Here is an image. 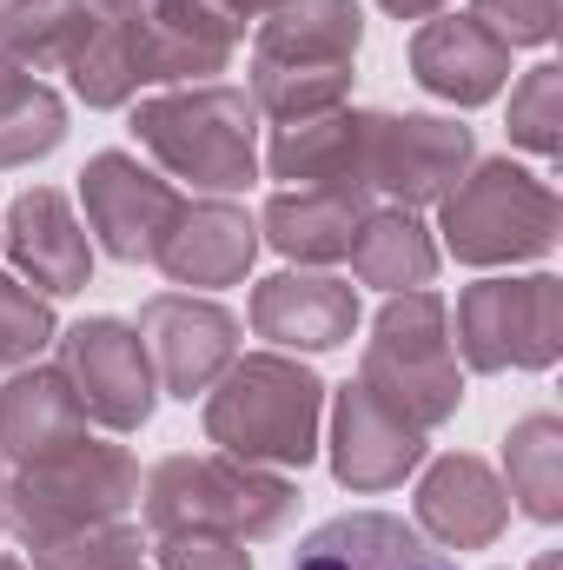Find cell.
Instances as JSON below:
<instances>
[{"label":"cell","mask_w":563,"mask_h":570,"mask_svg":"<svg viewBox=\"0 0 563 570\" xmlns=\"http://www.w3.org/2000/svg\"><path fill=\"white\" fill-rule=\"evenodd\" d=\"M372 120H378V114L332 107V114H312V120L273 127L266 173H273V179H285V186H338V193H372V179H365V166H372Z\"/></svg>","instance_id":"d6986e66"},{"label":"cell","mask_w":563,"mask_h":570,"mask_svg":"<svg viewBox=\"0 0 563 570\" xmlns=\"http://www.w3.org/2000/svg\"><path fill=\"white\" fill-rule=\"evenodd\" d=\"M140 570H146V564H140Z\"/></svg>","instance_id":"60d3db41"},{"label":"cell","mask_w":563,"mask_h":570,"mask_svg":"<svg viewBox=\"0 0 563 570\" xmlns=\"http://www.w3.org/2000/svg\"><path fill=\"white\" fill-rule=\"evenodd\" d=\"M80 7H87L93 20H120V13H140L146 0H80Z\"/></svg>","instance_id":"d590c367"},{"label":"cell","mask_w":563,"mask_h":570,"mask_svg":"<svg viewBox=\"0 0 563 570\" xmlns=\"http://www.w3.org/2000/svg\"><path fill=\"white\" fill-rule=\"evenodd\" d=\"M563 206L557 193L511 159H484L471 166L444 199H437V233L444 253L457 266H517V259H544L557 246Z\"/></svg>","instance_id":"8992f818"},{"label":"cell","mask_w":563,"mask_h":570,"mask_svg":"<svg viewBox=\"0 0 563 570\" xmlns=\"http://www.w3.org/2000/svg\"><path fill=\"white\" fill-rule=\"evenodd\" d=\"M60 140H67V100H60L53 87H40L33 73L13 80V87L0 94V173L47 159Z\"/></svg>","instance_id":"f1b7e54d"},{"label":"cell","mask_w":563,"mask_h":570,"mask_svg":"<svg viewBox=\"0 0 563 570\" xmlns=\"http://www.w3.org/2000/svg\"><path fill=\"white\" fill-rule=\"evenodd\" d=\"M53 338H60L53 298H47V292H33L27 279H7V273H0V372L33 365Z\"/></svg>","instance_id":"1f68e13d"},{"label":"cell","mask_w":563,"mask_h":570,"mask_svg":"<svg viewBox=\"0 0 563 570\" xmlns=\"http://www.w3.org/2000/svg\"><path fill=\"white\" fill-rule=\"evenodd\" d=\"M60 372L87 412V425L107 431H140L159 405V379H152V358H146L140 332L127 318H80L67 325L60 338Z\"/></svg>","instance_id":"ba28073f"},{"label":"cell","mask_w":563,"mask_h":570,"mask_svg":"<svg viewBox=\"0 0 563 570\" xmlns=\"http://www.w3.org/2000/svg\"><path fill=\"white\" fill-rule=\"evenodd\" d=\"M219 7H233V13H239V20H266V13H273V7H279V0H219Z\"/></svg>","instance_id":"8d00e7d4"},{"label":"cell","mask_w":563,"mask_h":570,"mask_svg":"<svg viewBox=\"0 0 563 570\" xmlns=\"http://www.w3.org/2000/svg\"><path fill=\"white\" fill-rule=\"evenodd\" d=\"M100 20L80 0H0V53L27 73L67 67Z\"/></svg>","instance_id":"484cf974"},{"label":"cell","mask_w":563,"mask_h":570,"mask_svg":"<svg viewBox=\"0 0 563 570\" xmlns=\"http://www.w3.org/2000/svg\"><path fill=\"white\" fill-rule=\"evenodd\" d=\"M13 80H27V67H13V60H7V53H0V94H7V87H13Z\"/></svg>","instance_id":"74e56055"},{"label":"cell","mask_w":563,"mask_h":570,"mask_svg":"<svg viewBox=\"0 0 563 570\" xmlns=\"http://www.w3.org/2000/svg\"><path fill=\"white\" fill-rule=\"evenodd\" d=\"M392 20H431V13H444V0H378Z\"/></svg>","instance_id":"e575fe53"},{"label":"cell","mask_w":563,"mask_h":570,"mask_svg":"<svg viewBox=\"0 0 563 570\" xmlns=\"http://www.w3.org/2000/svg\"><path fill=\"white\" fill-rule=\"evenodd\" d=\"M511 140L537 159H557L563 153V67L544 60L531 67L517 87H511Z\"/></svg>","instance_id":"4dcf8cb0"},{"label":"cell","mask_w":563,"mask_h":570,"mask_svg":"<svg viewBox=\"0 0 563 570\" xmlns=\"http://www.w3.org/2000/svg\"><path fill=\"white\" fill-rule=\"evenodd\" d=\"M140 511L152 524V538H166V531H226L239 544H266L292 524L298 484L266 471V464L226 458V451H172L146 471Z\"/></svg>","instance_id":"7a4b0ae2"},{"label":"cell","mask_w":563,"mask_h":570,"mask_svg":"<svg viewBox=\"0 0 563 570\" xmlns=\"http://www.w3.org/2000/svg\"><path fill=\"white\" fill-rule=\"evenodd\" d=\"M504 524H511V491L484 458L451 451L418 478V531L437 551H491Z\"/></svg>","instance_id":"9a60e30c"},{"label":"cell","mask_w":563,"mask_h":570,"mask_svg":"<svg viewBox=\"0 0 563 570\" xmlns=\"http://www.w3.org/2000/svg\"><path fill=\"white\" fill-rule=\"evenodd\" d=\"M73 73V94L93 107V114H113V107H134L140 87H152V67H146V33L140 13H120V20H100L87 33V47L67 60Z\"/></svg>","instance_id":"d4e9b609"},{"label":"cell","mask_w":563,"mask_h":570,"mask_svg":"<svg viewBox=\"0 0 563 570\" xmlns=\"http://www.w3.org/2000/svg\"><path fill=\"white\" fill-rule=\"evenodd\" d=\"M471 20L504 47H544L557 33V0H471Z\"/></svg>","instance_id":"d6a6232c"},{"label":"cell","mask_w":563,"mask_h":570,"mask_svg":"<svg viewBox=\"0 0 563 570\" xmlns=\"http://www.w3.org/2000/svg\"><path fill=\"white\" fill-rule=\"evenodd\" d=\"M372 213V193H338V186H285L259 213V246L285 253L292 266H338L352 253L358 219Z\"/></svg>","instance_id":"7402d4cb"},{"label":"cell","mask_w":563,"mask_h":570,"mask_svg":"<svg viewBox=\"0 0 563 570\" xmlns=\"http://www.w3.org/2000/svg\"><path fill=\"white\" fill-rule=\"evenodd\" d=\"M253 332L273 352H338L358 332V285L332 273H273L253 285Z\"/></svg>","instance_id":"5bb4252c"},{"label":"cell","mask_w":563,"mask_h":570,"mask_svg":"<svg viewBox=\"0 0 563 570\" xmlns=\"http://www.w3.org/2000/svg\"><path fill=\"white\" fill-rule=\"evenodd\" d=\"M146 564V538L140 524L113 518V524H87L60 544L27 551V570H140Z\"/></svg>","instance_id":"f546056e"},{"label":"cell","mask_w":563,"mask_h":570,"mask_svg":"<svg viewBox=\"0 0 563 570\" xmlns=\"http://www.w3.org/2000/svg\"><path fill=\"white\" fill-rule=\"evenodd\" d=\"M87 438V412L67 385L60 365H20L7 372L0 385V458L20 471V464H40L67 444Z\"/></svg>","instance_id":"44dd1931"},{"label":"cell","mask_w":563,"mask_h":570,"mask_svg":"<svg viewBox=\"0 0 563 570\" xmlns=\"http://www.w3.org/2000/svg\"><path fill=\"white\" fill-rule=\"evenodd\" d=\"M0 531H7V478H0Z\"/></svg>","instance_id":"f35d334b"},{"label":"cell","mask_w":563,"mask_h":570,"mask_svg":"<svg viewBox=\"0 0 563 570\" xmlns=\"http://www.w3.org/2000/svg\"><path fill=\"white\" fill-rule=\"evenodd\" d=\"M0 570H27V564H20V558H0Z\"/></svg>","instance_id":"ab89813d"},{"label":"cell","mask_w":563,"mask_h":570,"mask_svg":"<svg viewBox=\"0 0 563 570\" xmlns=\"http://www.w3.org/2000/svg\"><path fill=\"white\" fill-rule=\"evenodd\" d=\"M134 140L192 193L226 199L259 179V107L246 87H179L134 107Z\"/></svg>","instance_id":"3957f363"},{"label":"cell","mask_w":563,"mask_h":570,"mask_svg":"<svg viewBox=\"0 0 563 570\" xmlns=\"http://www.w3.org/2000/svg\"><path fill=\"white\" fill-rule=\"evenodd\" d=\"M352 279L378 285V292H418V285L437 279V246L424 233L418 213L405 206H372L352 233Z\"/></svg>","instance_id":"cb8c5ba5"},{"label":"cell","mask_w":563,"mask_h":570,"mask_svg":"<svg viewBox=\"0 0 563 570\" xmlns=\"http://www.w3.org/2000/svg\"><path fill=\"white\" fill-rule=\"evenodd\" d=\"M358 40H365L358 0H279L253 33V60H266V67H352Z\"/></svg>","instance_id":"603a6c76"},{"label":"cell","mask_w":563,"mask_h":570,"mask_svg":"<svg viewBox=\"0 0 563 570\" xmlns=\"http://www.w3.org/2000/svg\"><path fill=\"white\" fill-rule=\"evenodd\" d=\"M140 33H146V67L152 87L179 80V87H206L213 73L233 67L246 20L219 0H146L140 7Z\"/></svg>","instance_id":"ac0fdd59"},{"label":"cell","mask_w":563,"mask_h":570,"mask_svg":"<svg viewBox=\"0 0 563 570\" xmlns=\"http://www.w3.org/2000/svg\"><path fill=\"white\" fill-rule=\"evenodd\" d=\"M134 332H140L146 358H152L159 392H172L186 405L206 399L226 379V365L239 358V318L226 305L199 298V292H152Z\"/></svg>","instance_id":"9c48e42d"},{"label":"cell","mask_w":563,"mask_h":570,"mask_svg":"<svg viewBox=\"0 0 563 570\" xmlns=\"http://www.w3.org/2000/svg\"><path fill=\"white\" fill-rule=\"evenodd\" d=\"M318 419H325V379L292 352H246L206 392V438L226 458L266 471H305L318 458Z\"/></svg>","instance_id":"6da1fadb"},{"label":"cell","mask_w":563,"mask_h":570,"mask_svg":"<svg viewBox=\"0 0 563 570\" xmlns=\"http://www.w3.org/2000/svg\"><path fill=\"white\" fill-rule=\"evenodd\" d=\"M152 551L159 570H253V551L226 531H166Z\"/></svg>","instance_id":"836d02e7"},{"label":"cell","mask_w":563,"mask_h":570,"mask_svg":"<svg viewBox=\"0 0 563 570\" xmlns=\"http://www.w3.org/2000/svg\"><path fill=\"white\" fill-rule=\"evenodd\" d=\"M358 385L418 431L457 419L464 372H457V352H451V312H444V298L431 285L392 292L378 305L372 338L358 352Z\"/></svg>","instance_id":"277c9868"},{"label":"cell","mask_w":563,"mask_h":570,"mask_svg":"<svg viewBox=\"0 0 563 570\" xmlns=\"http://www.w3.org/2000/svg\"><path fill=\"white\" fill-rule=\"evenodd\" d=\"M292 570H457V564L418 524H405L392 511H345L292 551Z\"/></svg>","instance_id":"ffe728a7"},{"label":"cell","mask_w":563,"mask_h":570,"mask_svg":"<svg viewBox=\"0 0 563 570\" xmlns=\"http://www.w3.org/2000/svg\"><path fill=\"white\" fill-rule=\"evenodd\" d=\"M451 352L471 372H551L563 352V279H477L457 292Z\"/></svg>","instance_id":"52a82bcc"},{"label":"cell","mask_w":563,"mask_h":570,"mask_svg":"<svg viewBox=\"0 0 563 570\" xmlns=\"http://www.w3.org/2000/svg\"><path fill=\"white\" fill-rule=\"evenodd\" d=\"M0 253L20 266V279L47 298H67V292H87L93 279V239L87 226L73 219L67 193L60 186H27L7 219H0Z\"/></svg>","instance_id":"7c38bea8"},{"label":"cell","mask_w":563,"mask_h":570,"mask_svg":"<svg viewBox=\"0 0 563 570\" xmlns=\"http://www.w3.org/2000/svg\"><path fill=\"white\" fill-rule=\"evenodd\" d=\"M134 504H140V464L127 444H100V438H80L7 478V531L27 551L60 544L87 524H113Z\"/></svg>","instance_id":"5b68a950"},{"label":"cell","mask_w":563,"mask_h":570,"mask_svg":"<svg viewBox=\"0 0 563 570\" xmlns=\"http://www.w3.org/2000/svg\"><path fill=\"white\" fill-rule=\"evenodd\" d=\"M259 259V219L233 199H179L152 266L186 292H219L239 285Z\"/></svg>","instance_id":"4fadbf2b"},{"label":"cell","mask_w":563,"mask_h":570,"mask_svg":"<svg viewBox=\"0 0 563 570\" xmlns=\"http://www.w3.org/2000/svg\"><path fill=\"white\" fill-rule=\"evenodd\" d=\"M424 464V431L385 412L365 385L332 399V478L345 491H392Z\"/></svg>","instance_id":"2e32d148"},{"label":"cell","mask_w":563,"mask_h":570,"mask_svg":"<svg viewBox=\"0 0 563 570\" xmlns=\"http://www.w3.org/2000/svg\"><path fill=\"white\" fill-rule=\"evenodd\" d=\"M80 206H87V239L107 259L152 266V253H159V239H166V226L179 213V193H172V179H159L134 153L107 146L80 173Z\"/></svg>","instance_id":"30bf717a"},{"label":"cell","mask_w":563,"mask_h":570,"mask_svg":"<svg viewBox=\"0 0 563 570\" xmlns=\"http://www.w3.org/2000/svg\"><path fill=\"white\" fill-rule=\"evenodd\" d=\"M412 80L451 107H484L511 80V47L471 13H431L412 33Z\"/></svg>","instance_id":"e0dca14e"},{"label":"cell","mask_w":563,"mask_h":570,"mask_svg":"<svg viewBox=\"0 0 563 570\" xmlns=\"http://www.w3.org/2000/svg\"><path fill=\"white\" fill-rule=\"evenodd\" d=\"M471 166H477V140L457 120H437V114H378L372 120L365 179L378 193H392V206H405V213L437 206Z\"/></svg>","instance_id":"8fae6325"},{"label":"cell","mask_w":563,"mask_h":570,"mask_svg":"<svg viewBox=\"0 0 563 570\" xmlns=\"http://www.w3.org/2000/svg\"><path fill=\"white\" fill-rule=\"evenodd\" d=\"M352 67H266V60H253V107H259V120H312V114H332V107H345L352 100Z\"/></svg>","instance_id":"83f0119b"},{"label":"cell","mask_w":563,"mask_h":570,"mask_svg":"<svg viewBox=\"0 0 563 570\" xmlns=\"http://www.w3.org/2000/svg\"><path fill=\"white\" fill-rule=\"evenodd\" d=\"M504 471H511V498L524 518L537 524H557L563 518V425L551 412H531L517 419L511 438H504Z\"/></svg>","instance_id":"4316f807"}]
</instances>
